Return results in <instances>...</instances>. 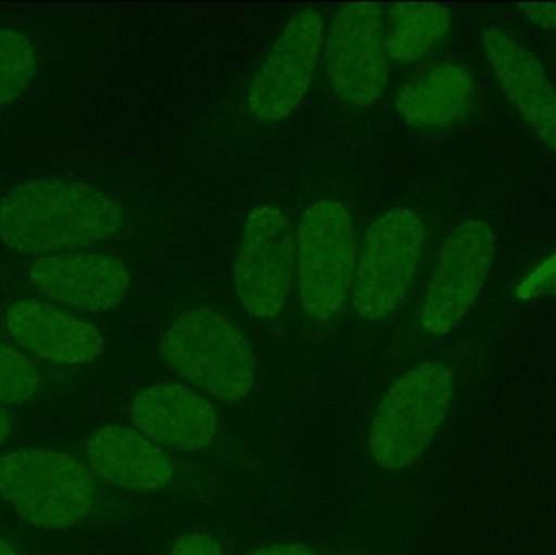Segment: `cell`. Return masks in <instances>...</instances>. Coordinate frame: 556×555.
<instances>
[{
  "mask_svg": "<svg viewBox=\"0 0 556 555\" xmlns=\"http://www.w3.org/2000/svg\"><path fill=\"white\" fill-rule=\"evenodd\" d=\"M33 287L49 300L80 312H104L123 302L130 286L123 261L106 253H62L29 267Z\"/></svg>",
  "mask_w": 556,
  "mask_h": 555,
  "instance_id": "11",
  "label": "cell"
},
{
  "mask_svg": "<svg viewBox=\"0 0 556 555\" xmlns=\"http://www.w3.org/2000/svg\"><path fill=\"white\" fill-rule=\"evenodd\" d=\"M10 429H12V422H10L9 414L0 409V445H2L7 437H9Z\"/></svg>",
  "mask_w": 556,
  "mask_h": 555,
  "instance_id": "23",
  "label": "cell"
},
{
  "mask_svg": "<svg viewBox=\"0 0 556 555\" xmlns=\"http://www.w3.org/2000/svg\"><path fill=\"white\" fill-rule=\"evenodd\" d=\"M123 224L110 195L67 179L23 182L0 201V241L20 254L75 253L110 240Z\"/></svg>",
  "mask_w": 556,
  "mask_h": 555,
  "instance_id": "1",
  "label": "cell"
},
{
  "mask_svg": "<svg viewBox=\"0 0 556 555\" xmlns=\"http://www.w3.org/2000/svg\"><path fill=\"white\" fill-rule=\"evenodd\" d=\"M294 235L280 209L264 205L248 218L235 263V286L244 310L274 318L287 305L293 280Z\"/></svg>",
  "mask_w": 556,
  "mask_h": 555,
  "instance_id": "9",
  "label": "cell"
},
{
  "mask_svg": "<svg viewBox=\"0 0 556 555\" xmlns=\"http://www.w3.org/2000/svg\"><path fill=\"white\" fill-rule=\"evenodd\" d=\"M162 355L182 378L227 403L247 398L256 381L247 338L214 310L179 316L163 338Z\"/></svg>",
  "mask_w": 556,
  "mask_h": 555,
  "instance_id": "3",
  "label": "cell"
},
{
  "mask_svg": "<svg viewBox=\"0 0 556 555\" xmlns=\"http://www.w3.org/2000/svg\"><path fill=\"white\" fill-rule=\"evenodd\" d=\"M41 377L31 361L0 342V404H22L38 391Z\"/></svg>",
  "mask_w": 556,
  "mask_h": 555,
  "instance_id": "19",
  "label": "cell"
},
{
  "mask_svg": "<svg viewBox=\"0 0 556 555\" xmlns=\"http://www.w3.org/2000/svg\"><path fill=\"white\" fill-rule=\"evenodd\" d=\"M453 398V374L438 362L417 365L395 380L369 430L378 465L401 469L414 463L443 426Z\"/></svg>",
  "mask_w": 556,
  "mask_h": 555,
  "instance_id": "4",
  "label": "cell"
},
{
  "mask_svg": "<svg viewBox=\"0 0 556 555\" xmlns=\"http://www.w3.org/2000/svg\"><path fill=\"white\" fill-rule=\"evenodd\" d=\"M324 18L317 10L296 13L281 31L248 91L257 119H287L309 90L324 46Z\"/></svg>",
  "mask_w": 556,
  "mask_h": 555,
  "instance_id": "10",
  "label": "cell"
},
{
  "mask_svg": "<svg viewBox=\"0 0 556 555\" xmlns=\"http://www.w3.org/2000/svg\"><path fill=\"white\" fill-rule=\"evenodd\" d=\"M519 9L538 25L556 28V3H519Z\"/></svg>",
  "mask_w": 556,
  "mask_h": 555,
  "instance_id": "21",
  "label": "cell"
},
{
  "mask_svg": "<svg viewBox=\"0 0 556 555\" xmlns=\"http://www.w3.org/2000/svg\"><path fill=\"white\" fill-rule=\"evenodd\" d=\"M425 225L410 209H392L368 228L353 280V306L368 321L401 305L424 253Z\"/></svg>",
  "mask_w": 556,
  "mask_h": 555,
  "instance_id": "6",
  "label": "cell"
},
{
  "mask_svg": "<svg viewBox=\"0 0 556 555\" xmlns=\"http://www.w3.org/2000/svg\"><path fill=\"white\" fill-rule=\"evenodd\" d=\"M473 103V80L459 64L437 65L395 98L399 116L418 129H440L463 119Z\"/></svg>",
  "mask_w": 556,
  "mask_h": 555,
  "instance_id": "16",
  "label": "cell"
},
{
  "mask_svg": "<svg viewBox=\"0 0 556 555\" xmlns=\"http://www.w3.org/2000/svg\"><path fill=\"white\" fill-rule=\"evenodd\" d=\"M85 455L98 476L127 491H160L173 475L166 453L127 427H101L88 439Z\"/></svg>",
  "mask_w": 556,
  "mask_h": 555,
  "instance_id": "15",
  "label": "cell"
},
{
  "mask_svg": "<svg viewBox=\"0 0 556 555\" xmlns=\"http://www.w3.org/2000/svg\"><path fill=\"white\" fill-rule=\"evenodd\" d=\"M0 555H18L16 551L13 550L10 544H7L5 541L0 540Z\"/></svg>",
  "mask_w": 556,
  "mask_h": 555,
  "instance_id": "24",
  "label": "cell"
},
{
  "mask_svg": "<svg viewBox=\"0 0 556 555\" xmlns=\"http://www.w3.org/2000/svg\"><path fill=\"white\" fill-rule=\"evenodd\" d=\"M495 238L483 220L460 224L444 241L420 306V326L444 336L467 315L489 276Z\"/></svg>",
  "mask_w": 556,
  "mask_h": 555,
  "instance_id": "8",
  "label": "cell"
},
{
  "mask_svg": "<svg viewBox=\"0 0 556 555\" xmlns=\"http://www.w3.org/2000/svg\"><path fill=\"white\" fill-rule=\"evenodd\" d=\"M97 482L67 453L23 449L0 456V497L29 525L64 530L93 508Z\"/></svg>",
  "mask_w": 556,
  "mask_h": 555,
  "instance_id": "2",
  "label": "cell"
},
{
  "mask_svg": "<svg viewBox=\"0 0 556 555\" xmlns=\"http://www.w3.org/2000/svg\"><path fill=\"white\" fill-rule=\"evenodd\" d=\"M493 74L542 143L556 152V90L539 59L500 29L483 33Z\"/></svg>",
  "mask_w": 556,
  "mask_h": 555,
  "instance_id": "12",
  "label": "cell"
},
{
  "mask_svg": "<svg viewBox=\"0 0 556 555\" xmlns=\"http://www.w3.org/2000/svg\"><path fill=\"white\" fill-rule=\"evenodd\" d=\"M301 308L316 321L333 318L345 305L356 270L355 228L340 202L311 205L294 240Z\"/></svg>",
  "mask_w": 556,
  "mask_h": 555,
  "instance_id": "5",
  "label": "cell"
},
{
  "mask_svg": "<svg viewBox=\"0 0 556 555\" xmlns=\"http://www.w3.org/2000/svg\"><path fill=\"white\" fill-rule=\"evenodd\" d=\"M7 328L26 351L59 365L90 364L103 349L97 326L41 300L13 303Z\"/></svg>",
  "mask_w": 556,
  "mask_h": 555,
  "instance_id": "14",
  "label": "cell"
},
{
  "mask_svg": "<svg viewBox=\"0 0 556 555\" xmlns=\"http://www.w3.org/2000/svg\"><path fill=\"white\" fill-rule=\"evenodd\" d=\"M172 555H224V550L215 538L191 533L176 541Z\"/></svg>",
  "mask_w": 556,
  "mask_h": 555,
  "instance_id": "20",
  "label": "cell"
},
{
  "mask_svg": "<svg viewBox=\"0 0 556 555\" xmlns=\"http://www.w3.org/2000/svg\"><path fill=\"white\" fill-rule=\"evenodd\" d=\"M35 42L18 28L0 26V110L18 100L36 77Z\"/></svg>",
  "mask_w": 556,
  "mask_h": 555,
  "instance_id": "18",
  "label": "cell"
},
{
  "mask_svg": "<svg viewBox=\"0 0 556 555\" xmlns=\"http://www.w3.org/2000/svg\"><path fill=\"white\" fill-rule=\"evenodd\" d=\"M130 414L147 439L182 452L204 450L217 433L214 406L182 384H156L140 391Z\"/></svg>",
  "mask_w": 556,
  "mask_h": 555,
  "instance_id": "13",
  "label": "cell"
},
{
  "mask_svg": "<svg viewBox=\"0 0 556 555\" xmlns=\"http://www.w3.org/2000/svg\"><path fill=\"white\" fill-rule=\"evenodd\" d=\"M451 15L440 3H394L388 16L384 51L399 64L418 61L450 31Z\"/></svg>",
  "mask_w": 556,
  "mask_h": 555,
  "instance_id": "17",
  "label": "cell"
},
{
  "mask_svg": "<svg viewBox=\"0 0 556 555\" xmlns=\"http://www.w3.org/2000/svg\"><path fill=\"white\" fill-rule=\"evenodd\" d=\"M324 67L330 87L346 103H375L389 80L388 55L378 3H345L324 39Z\"/></svg>",
  "mask_w": 556,
  "mask_h": 555,
  "instance_id": "7",
  "label": "cell"
},
{
  "mask_svg": "<svg viewBox=\"0 0 556 555\" xmlns=\"http://www.w3.org/2000/svg\"><path fill=\"white\" fill-rule=\"evenodd\" d=\"M250 555H317L303 544H274Z\"/></svg>",
  "mask_w": 556,
  "mask_h": 555,
  "instance_id": "22",
  "label": "cell"
}]
</instances>
